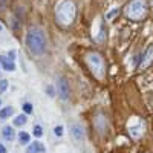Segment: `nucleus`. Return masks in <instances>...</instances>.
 <instances>
[{"mask_svg":"<svg viewBox=\"0 0 153 153\" xmlns=\"http://www.w3.org/2000/svg\"><path fill=\"white\" fill-rule=\"evenodd\" d=\"M12 113H14V109H12L11 106L3 107V109H0V118H2V120H6V118H9V117H11Z\"/></svg>","mask_w":153,"mask_h":153,"instance_id":"14","label":"nucleus"},{"mask_svg":"<svg viewBox=\"0 0 153 153\" xmlns=\"http://www.w3.org/2000/svg\"><path fill=\"white\" fill-rule=\"evenodd\" d=\"M6 87H8V81H6V80H0V94L5 92Z\"/></svg>","mask_w":153,"mask_h":153,"instance_id":"20","label":"nucleus"},{"mask_svg":"<svg viewBox=\"0 0 153 153\" xmlns=\"http://www.w3.org/2000/svg\"><path fill=\"white\" fill-rule=\"evenodd\" d=\"M2 29H3V28H2V25H0V32H2Z\"/></svg>","mask_w":153,"mask_h":153,"instance_id":"26","label":"nucleus"},{"mask_svg":"<svg viewBox=\"0 0 153 153\" xmlns=\"http://www.w3.org/2000/svg\"><path fill=\"white\" fill-rule=\"evenodd\" d=\"M0 104H2V100H0Z\"/></svg>","mask_w":153,"mask_h":153,"instance_id":"27","label":"nucleus"},{"mask_svg":"<svg viewBox=\"0 0 153 153\" xmlns=\"http://www.w3.org/2000/svg\"><path fill=\"white\" fill-rule=\"evenodd\" d=\"M45 152H46V149L40 141H34L26 150V153H45Z\"/></svg>","mask_w":153,"mask_h":153,"instance_id":"11","label":"nucleus"},{"mask_svg":"<svg viewBox=\"0 0 153 153\" xmlns=\"http://www.w3.org/2000/svg\"><path fill=\"white\" fill-rule=\"evenodd\" d=\"M54 133L57 136H63V126H57L55 129H54Z\"/></svg>","mask_w":153,"mask_h":153,"instance_id":"21","label":"nucleus"},{"mask_svg":"<svg viewBox=\"0 0 153 153\" xmlns=\"http://www.w3.org/2000/svg\"><path fill=\"white\" fill-rule=\"evenodd\" d=\"M94 40L97 43H104V40H106V26H104V22H100V31L97 34H94Z\"/></svg>","mask_w":153,"mask_h":153,"instance_id":"9","label":"nucleus"},{"mask_svg":"<svg viewBox=\"0 0 153 153\" xmlns=\"http://www.w3.org/2000/svg\"><path fill=\"white\" fill-rule=\"evenodd\" d=\"M0 65H2L3 69L8 71V72H14L16 71V63L12 60H9V58H6V57H3V55H0Z\"/></svg>","mask_w":153,"mask_h":153,"instance_id":"10","label":"nucleus"},{"mask_svg":"<svg viewBox=\"0 0 153 153\" xmlns=\"http://www.w3.org/2000/svg\"><path fill=\"white\" fill-rule=\"evenodd\" d=\"M130 135H132V138H135V139L141 138V135H143V126L138 124L136 127H130Z\"/></svg>","mask_w":153,"mask_h":153,"instance_id":"13","label":"nucleus"},{"mask_svg":"<svg viewBox=\"0 0 153 153\" xmlns=\"http://www.w3.org/2000/svg\"><path fill=\"white\" fill-rule=\"evenodd\" d=\"M152 65H153V45H150V46L146 49V52L143 54V57L139 58L138 71H139V72H143V71L149 69Z\"/></svg>","mask_w":153,"mask_h":153,"instance_id":"5","label":"nucleus"},{"mask_svg":"<svg viewBox=\"0 0 153 153\" xmlns=\"http://www.w3.org/2000/svg\"><path fill=\"white\" fill-rule=\"evenodd\" d=\"M26 121H28L26 115H19V117H16V120H14V126H19V127H22V126H25V124H26Z\"/></svg>","mask_w":153,"mask_h":153,"instance_id":"16","label":"nucleus"},{"mask_svg":"<svg viewBox=\"0 0 153 153\" xmlns=\"http://www.w3.org/2000/svg\"><path fill=\"white\" fill-rule=\"evenodd\" d=\"M118 14H120V9H113V11H110L109 14L106 16V19H107V20H110V19H113L115 16H118Z\"/></svg>","mask_w":153,"mask_h":153,"instance_id":"19","label":"nucleus"},{"mask_svg":"<svg viewBox=\"0 0 153 153\" xmlns=\"http://www.w3.org/2000/svg\"><path fill=\"white\" fill-rule=\"evenodd\" d=\"M26 46L32 55H43L46 51V37L40 28H31L26 34Z\"/></svg>","mask_w":153,"mask_h":153,"instance_id":"2","label":"nucleus"},{"mask_svg":"<svg viewBox=\"0 0 153 153\" xmlns=\"http://www.w3.org/2000/svg\"><path fill=\"white\" fill-rule=\"evenodd\" d=\"M8 57H9V60L14 61V60H16V58H14V57H16V51H11V52L8 54Z\"/></svg>","mask_w":153,"mask_h":153,"instance_id":"22","label":"nucleus"},{"mask_svg":"<svg viewBox=\"0 0 153 153\" xmlns=\"http://www.w3.org/2000/svg\"><path fill=\"white\" fill-rule=\"evenodd\" d=\"M94 126H95V129H97L101 135H104V133L107 132L109 124H107V120H106V117H104L103 113H98L97 117H95V120H94Z\"/></svg>","mask_w":153,"mask_h":153,"instance_id":"7","label":"nucleus"},{"mask_svg":"<svg viewBox=\"0 0 153 153\" xmlns=\"http://www.w3.org/2000/svg\"><path fill=\"white\" fill-rule=\"evenodd\" d=\"M5 5H6V0H0V11L5 9Z\"/></svg>","mask_w":153,"mask_h":153,"instance_id":"23","label":"nucleus"},{"mask_svg":"<svg viewBox=\"0 0 153 153\" xmlns=\"http://www.w3.org/2000/svg\"><path fill=\"white\" fill-rule=\"evenodd\" d=\"M149 14L147 0H130L124 8V16L132 22H143Z\"/></svg>","mask_w":153,"mask_h":153,"instance_id":"3","label":"nucleus"},{"mask_svg":"<svg viewBox=\"0 0 153 153\" xmlns=\"http://www.w3.org/2000/svg\"><path fill=\"white\" fill-rule=\"evenodd\" d=\"M76 17V6L72 0H63L61 3L57 5V9H55V20L58 25L61 26H71L74 23Z\"/></svg>","mask_w":153,"mask_h":153,"instance_id":"1","label":"nucleus"},{"mask_svg":"<svg viewBox=\"0 0 153 153\" xmlns=\"http://www.w3.org/2000/svg\"><path fill=\"white\" fill-rule=\"evenodd\" d=\"M23 112L25 113H31L32 112V104L31 103H25L23 104Z\"/></svg>","mask_w":153,"mask_h":153,"instance_id":"18","label":"nucleus"},{"mask_svg":"<svg viewBox=\"0 0 153 153\" xmlns=\"http://www.w3.org/2000/svg\"><path fill=\"white\" fill-rule=\"evenodd\" d=\"M29 141H31L29 133H26V132H20L19 133V143L20 144H29Z\"/></svg>","mask_w":153,"mask_h":153,"instance_id":"15","label":"nucleus"},{"mask_svg":"<svg viewBox=\"0 0 153 153\" xmlns=\"http://www.w3.org/2000/svg\"><path fill=\"white\" fill-rule=\"evenodd\" d=\"M32 132H34V136H37V138H40V136L43 135V129H42V126H38V124H35V126H34V129H32Z\"/></svg>","mask_w":153,"mask_h":153,"instance_id":"17","label":"nucleus"},{"mask_svg":"<svg viewBox=\"0 0 153 153\" xmlns=\"http://www.w3.org/2000/svg\"><path fill=\"white\" fill-rule=\"evenodd\" d=\"M0 153H6V147L2 143H0Z\"/></svg>","mask_w":153,"mask_h":153,"instance_id":"24","label":"nucleus"},{"mask_svg":"<svg viewBox=\"0 0 153 153\" xmlns=\"http://www.w3.org/2000/svg\"><path fill=\"white\" fill-rule=\"evenodd\" d=\"M57 92H58V97L66 101L71 95V87H69V83L66 81V78H58L57 81Z\"/></svg>","mask_w":153,"mask_h":153,"instance_id":"6","label":"nucleus"},{"mask_svg":"<svg viewBox=\"0 0 153 153\" xmlns=\"http://www.w3.org/2000/svg\"><path fill=\"white\" fill-rule=\"evenodd\" d=\"M2 135H3V138L6 139V141H12V139L16 138V132H14V129H12V127H9V126H5V127H3Z\"/></svg>","mask_w":153,"mask_h":153,"instance_id":"12","label":"nucleus"},{"mask_svg":"<svg viewBox=\"0 0 153 153\" xmlns=\"http://www.w3.org/2000/svg\"><path fill=\"white\" fill-rule=\"evenodd\" d=\"M84 63L86 66L89 68V71L92 72V75L95 78L101 80L104 78V74H106V61L103 58L100 52H95V51H91L84 55Z\"/></svg>","mask_w":153,"mask_h":153,"instance_id":"4","label":"nucleus"},{"mask_svg":"<svg viewBox=\"0 0 153 153\" xmlns=\"http://www.w3.org/2000/svg\"><path fill=\"white\" fill-rule=\"evenodd\" d=\"M48 92H49V97H54V91H52L51 86H48Z\"/></svg>","mask_w":153,"mask_h":153,"instance_id":"25","label":"nucleus"},{"mask_svg":"<svg viewBox=\"0 0 153 153\" xmlns=\"http://www.w3.org/2000/svg\"><path fill=\"white\" fill-rule=\"evenodd\" d=\"M71 133H72V136H74L75 141H83L84 136H86L84 127H83L81 124H72V126H71Z\"/></svg>","mask_w":153,"mask_h":153,"instance_id":"8","label":"nucleus"}]
</instances>
